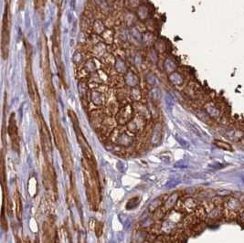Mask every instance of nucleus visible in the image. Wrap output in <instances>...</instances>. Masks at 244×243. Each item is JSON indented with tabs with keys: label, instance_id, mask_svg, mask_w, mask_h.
<instances>
[{
	"label": "nucleus",
	"instance_id": "obj_1",
	"mask_svg": "<svg viewBox=\"0 0 244 243\" xmlns=\"http://www.w3.org/2000/svg\"><path fill=\"white\" fill-rule=\"evenodd\" d=\"M68 113H69V116L71 118V121L72 122V126H73L74 132L76 134V137H77L78 143H79L80 146H81L82 155L84 156V160L89 164V165L92 169H96V161H95V158H94L93 152H92L90 144L87 142L85 136L82 134V131H81V127H80L79 120L77 118L76 113L73 111H71V110H69Z\"/></svg>",
	"mask_w": 244,
	"mask_h": 243
},
{
	"label": "nucleus",
	"instance_id": "obj_2",
	"mask_svg": "<svg viewBox=\"0 0 244 243\" xmlns=\"http://www.w3.org/2000/svg\"><path fill=\"white\" fill-rule=\"evenodd\" d=\"M10 28H11V14H10V3L6 1L1 29V56L3 60H6L9 54V43H10Z\"/></svg>",
	"mask_w": 244,
	"mask_h": 243
},
{
	"label": "nucleus",
	"instance_id": "obj_3",
	"mask_svg": "<svg viewBox=\"0 0 244 243\" xmlns=\"http://www.w3.org/2000/svg\"><path fill=\"white\" fill-rule=\"evenodd\" d=\"M31 51L30 49H27V62H26V79L28 84V91L29 97L32 102L35 104L36 108H40V95L37 87V83L34 79L33 72H32V66H31Z\"/></svg>",
	"mask_w": 244,
	"mask_h": 243
},
{
	"label": "nucleus",
	"instance_id": "obj_4",
	"mask_svg": "<svg viewBox=\"0 0 244 243\" xmlns=\"http://www.w3.org/2000/svg\"><path fill=\"white\" fill-rule=\"evenodd\" d=\"M7 133H8V135H9L10 140H11V144H12L13 150L19 152V131H18L15 113H12L9 117Z\"/></svg>",
	"mask_w": 244,
	"mask_h": 243
},
{
	"label": "nucleus",
	"instance_id": "obj_5",
	"mask_svg": "<svg viewBox=\"0 0 244 243\" xmlns=\"http://www.w3.org/2000/svg\"><path fill=\"white\" fill-rule=\"evenodd\" d=\"M178 193H174L172 195H170L165 200V202L163 204L161 207H159L154 213V216L156 220H161L163 219L165 214L170 211L175 206L176 204L178 202Z\"/></svg>",
	"mask_w": 244,
	"mask_h": 243
},
{
	"label": "nucleus",
	"instance_id": "obj_6",
	"mask_svg": "<svg viewBox=\"0 0 244 243\" xmlns=\"http://www.w3.org/2000/svg\"><path fill=\"white\" fill-rule=\"evenodd\" d=\"M179 204L181 205L180 207H178V210L182 211V212H190L194 209H197L199 208V202L195 199V198H185L184 200L179 201Z\"/></svg>",
	"mask_w": 244,
	"mask_h": 243
},
{
	"label": "nucleus",
	"instance_id": "obj_7",
	"mask_svg": "<svg viewBox=\"0 0 244 243\" xmlns=\"http://www.w3.org/2000/svg\"><path fill=\"white\" fill-rule=\"evenodd\" d=\"M225 207L227 208V210L231 211V212H238L239 210L242 209V203L235 198H230L229 199H227V201L225 203Z\"/></svg>",
	"mask_w": 244,
	"mask_h": 243
},
{
	"label": "nucleus",
	"instance_id": "obj_8",
	"mask_svg": "<svg viewBox=\"0 0 244 243\" xmlns=\"http://www.w3.org/2000/svg\"><path fill=\"white\" fill-rule=\"evenodd\" d=\"M132 117V111L129 109H122L121 113L118 114L117 121L120 124H124L129 121Z\"/></svg>",
	"mask_w": 244,
	"mask_h": 243
},
{
	"label": "nucleus",
	"instance_id": "obj_9",
	"mask_svg": "<svg viewBox=\"0 0 244 243\" xmlns=\"http://www.w3.org/2000/svg\"><path fill=\"white\" fill-rule=\"evenodd\" d=\"M113 142L122 146H127L132 143V138L126 134H122L117 135L116 139H114Z\"/></svg>",
	"mask_w": 244,
	"mask_h": 243
},
{
	"label": "nucleus",
	"instance_id": "obj_10",
	"mask_svg": "<svg viewBox=\"0 0 244 243\" xmlns=\"http://www.w3.org/2000/svg\"><path fill=\"white\" fill-rule=\"evenodd\" d=\"M15 200H16V214H17V218H18L19 220H21L23 207H22V200H21L20 194L19 193V191L16 192Z\"/></svg>",
	"mask_w": 244,
	"mask_h": 243
},
{
	"label": "nucleus",
	"instance_id": "obj_11",
	"mask_svg": "<svg viewBox=\"0 0 244 243\" xmlns=\"http://www.w3.org/2000/svg\"><path fill=\"white\" fill-rule=\"evenodd\" d=\"M221 216V207H216L214 208H212L209 212H208V217L211 220H215V219H218Z\"/></svg>",
	"mask_w": 244,
	"mask_h": 243
},
{
	"label": "nucleus",
	"instance_id": "obj_12",
	"mask_svg": "<svg viewBox=\"0 0 244 243\" xmlns=\"http://www.w3.org/2000/svg\"><path fill=\"white\" fill-rule=\"evenodd\" d=\"M214 144H215L217 147H219V148H220V149H223V150H228V151H232V150H233V148H232V146H231L230 143L224 142V141L215 140V141H214Z\"/></svg>",
	"mask_w": 244,
	"mask_h": 243
},
{
	"label": "nucleus",
	"instance_id": "obj_13",
	"mask_svg": "<svg viewBox=\"0 0 244 243\" xmlns=\"http://www.w3.org/2000/svg\"><path fill=\"white\" fill-rule=\"evenodd\" d=\"M1 227L2 228L6 231L8 229V225H7V221L6 220V216H5V200L3 202V207H2V215H1Z\"/></svg>",
	"mask_w": 244,
	"mask_h": 243
},
{
	"label": "nucleus",
	"instance_id": "obj_14",
	"mask_svg": "<svg viewBox=\"0 0 244 243\" xmlns=\"http://www.w3.org/2000/svg\"><path fill=\"white\" fill-rule=\"evenodd\" d=\"M94 232L97 238H100L103 232V224L101 222H96L94 226Z\"/></svg>",
	"mask_w": 244,
	"mask_h": 243
},
{
	"label": "nucleus",
	"instance_id": "obj_15",
	"mask_svg": "<svg viewBox=\"0 0 244 243\" xmlns=\"http://www.w3.org/2000/svg\"><path fill=\"white\" fill-rule=\"evenodd\" d=\"M153 243H168V241L165 237L161 236V237H158L157 239H156V241Z\"/></svg>",
	"mask_w": 244,
	"mask_h": 243
},
{
	"label": "nucleus",
	"instance_id": "obj_16",
	"mask_svg": "<svg viewBox=\"0 0 244 243\" xmlns=\"http://www.w3.org/2000/svg\"><path fill=\"white\" fill-rule=\"evenodd\" d=\"M241 219H242V220L244 222V209L242 210V212H241Z\"/></svg>",
	"mask_w": 244,
	"mask_h": 243
},
{
	"label": "nucleus",
	"instance_id": "obj_17",
	"mask_svg": "<svg viewBox=\"0 0 244 243\" xmlns=\"http://www.w3.org/2000/svg\"><path fill=\"white\" fill-rule=\"evenodd\" d=\"M242 139H243V141H244V136H243V138H242Z\"/></svg>",
	"mask_w": 244,
	"mask_h": 243
}]
</instances>
